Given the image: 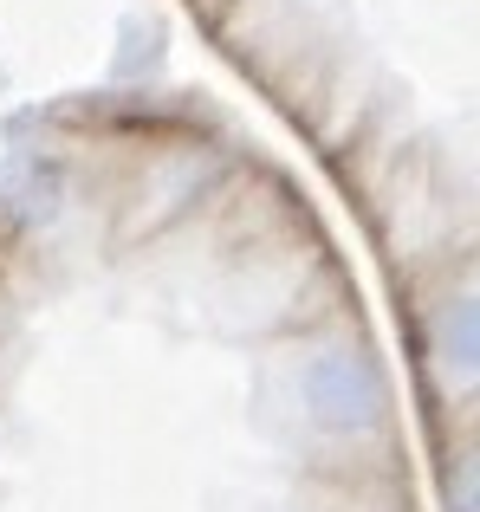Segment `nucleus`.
<instances>
[{"label": "nucleus", "instance_id": "obj_1", "mask_svg": "<svg viewBox=\"0 0 480 512\" xmlns=\"http://www.w3.org/2000/svg\"><path fill=\"white\" fill-rule=\"evenodd\" d=\"M305 402L325 428H370L383 409V376L370 370V357L351 350H325V357L305 370Z\"/></svg>", "mask_w": 480, "mask_h": 512}]
</instances>
